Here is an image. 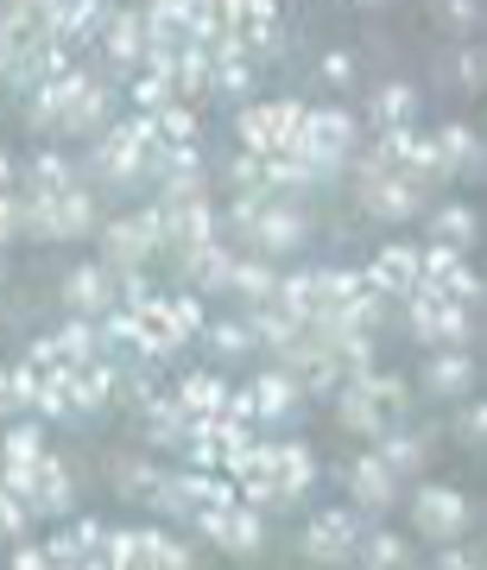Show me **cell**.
I'll list each match as a JSON object with an SVG mask.
<instances>
[{"label": "cell", "mask_w": 487, "mask_h": 570, "mask_svg": "<svg viewBox=\"0 0 487 570\" xmlns=\"http://www.w3.org/2000/svg\"><path fill=\"white\" fill-rule=\"evenodd\" d=\"M468 387H475V355H468V348H430L425 393H437V400H463Z\"/></svg>", "instance_id": "obj_20"}, {"label": "cell", "mask_w": 487, "mask_h": 570, "mask_svg": "<svg viewBox=\"0 0 487 570\" xmlns=\"http://www.w3.org/2000/svg\"><path fill=\"white\" fill-rule=\"evenodd\" d=\"M197 532H203L216 551H228V558H254V551L266 546V513L247 508V501H228V508L203 513V520H197Z\"/></svg>", "instance_id": "obj_10"}, {"label": "cell", "mask_w": 487, "mask_h": 570, "mask_svg": "<svg viewBox=\"0 0 487 570\" xmlns=\"http://www.w3.org/2000/svg\"><path fill=\"white\" fill-rule=\"evenodd\" d=\"M102 261L121 273V266H146L152 254H159V228H152V204L146 209H121V216H108L102 228Z\"/></svg>", "instance_id": "obj_8"}, {"label": "cell", "mask_w": 487, "mask_h": 570, "mask_svg": "<svg viewBox=\"0 0 487 570\" xmlns=\"http://www.w3.org/2000/svg\"><path fill=\"white\" fill-rule=\"evenodd\" d=\"M13 178H20V171H13V159H7V153H0V190H13Z\"/></svg>", "instance_id": "obj_53"}, {"label": "cell", "mask_w": 487, "mask_h": 570, "mask_svg": "<svg viewBox=\"0 0 487 570\" xmlns=\"http://www.w3.org/2000/svg\"><path fill=\"white\" fill-rule=\"evenodd\" d=\"M165 305H171V324H178L183 343H190V336L203 330V317H209V311H203V292H171Z\"/></svg>", "instance_id": "obj_41"}, {"label": "cell", "mask_w": 487, "mask_h": 570, "mask_svg": "<svg viewBox=\"0 0 487 570\" xmlns=\"http://www.w3.org/2000/svg\"><path fill=\"white\" fill-rule=\"evenodd\" d=\"M63 184H77V159H63V153H39V159L26 165V190H63Z\"/></svg>", "instance_id": "obj_39"}, {"label": "cell", "mask_w": 487, "mask_h": 570, "mask_svg": "<svg viewBox=\"0 0 487 570\" xmlns=\"http://www.w3.org/2000/svg\"><path fill=\"white\" fill-rule=\"evenodd\" d=\"M266 305H285L291 317H317L324 311V285H317V266H298V273H279V292L266 298Z\"/></svg>", "instance_id": "obj_27"}, {"label": "cell", "mask_w": 487, "mask_h": 570, "mask_svg": "<svg viewBox=\"0 0 487 570\" xmlns=\"http://www.w3.org/2000/svg\"><path fill=\"white\" fill-rule=\"evenodd\" d=\"M51 343H58L63 367H77V362H89V355H102V343H96V317H77V311H70V324H63V330H51Z\"/></svg>", "instance_id": "obj_32"}, {"label": "cell", "mask_w": 487, "mask_h": 570, "mask_svg": "<svg viewBox=\"0 0 487 570\" xmlns=\"http://www.w3.org/2000/svg\"><path fill=\"white\" fill-rule=\"evenodd\" d=\"M26 520H32V513H26V501L7 489V482H0V539H20Z\"/></svg>", "instance_id": "obj_43"}, {"label": "cell", "mask_w": 487, "mask_h": 570, "mask_svg": "<svg viewBox=\"0 0 487 570\" xmlns=\"http://www.w3.org/2000/svg\"><path fill=\"white\" fill-rule=\"evenodd\" d=\"M361 209L374 223H411V216L425 209V190H418L406 171H392V165L361 159Z\"/></svg>", "instance_id": "obj_5"}, {"label": "cell", "mask_w": 487, "mask_h": 570, "mask_svg": "<svg viewBox=\"0 0 487 570\" xmlns=\"http://www.w3.org/2000/svg\"><path fill=\"white\" fill-rule=\"evenodd\" d=\"M481 77H487V58L481 51H463V58H456V82H463V89H481Z\"/></svg>", "instance_id": "obj_51"}, {"label": "cell", "mask_w": 487, "mask_h": 570, "mask_svg": "<svg viewBox=\"0 0 487 570\" xmlns=\"http://www.w3.org/2000/svg\"><path fill=\"white\" fill-rule=\"evenodd\" d=\"M108 20V0H58V13H51V39L58 45H96V32H102Z\"/></svg>", "instance_id": "obj_19"}, {"label": "cell", "mask_w": 487, "mask_h": 570, "mask_svg": "<svg viewBox=\"0 0 487 570\" xmlns=\"http://www.w3.org/2000/svg\"><path fill=\"white\" fill-rule=\"evenodd\" d=\"M7 564H13V570H44V564H51V551L32 546V539L20 532V539H13V551H7Z\"/></svg>", "instance_id": "obj_49"}, {"label": "cell", "mask_w": 487, "mask_h": 570, "mask_svg": "<svg viewBox=\"0 0 487 570\" xmlns=\"http://www.w3.org/2000/svg\"><path fill=\"white\" fill-rule=\"evenodd\" d=\"M437 564H444V570L481 564V546H468V539H444V546H437Z\"/></svg>", "instance_id": "obj_47"}, {"label": "cell", "mask_w": 487, "mask_h": 570, "mask_svg": "<svg viewBox=\"0 0 487 570\" xmlns=\"http://www.w3.org/2000/svg\"><path fill=\"white\" fill-rule=\"evenodd\" d=\"M411 527H418V539H430V546H444V539H468V532H475V501H468L463 489L425 482V489L411 494Z\"/></svg>", "instance_id": "obj_3"}, {"label": "cell", "mask_w": 487, "mask_h": 570, "mask_svg": "<svg viewBox=\"0 0 487 570\" xmlns=\"http://www.w3.org/2000/svg\"><path fill=\"white\" fill-rule=\"evenodd\" d=\"M20 367H32V374H58L63 355H58V343H51V336H39V343H26V362Z\"/></svg>", "instance_id": "obj_45"}, {"label": "cell", "mask_w": 487, "mask_h": 570, "mask_svg": "<svg viewBox=\"0 0 487 570\" xmlns=\"http://www.w3.org/2000/svg\"><path fill=\"white\" fill-rule=\"evenodd\" d=\"M317 77H324L329 89H348V82H355V58H348V51H329V58L317 63Z\"/></svg>", "instance_id": "obj_48"}, {"label": "cell", "mask_w": 487, "mask_h": 570, "mask_svg": "<svg viewBox=\"0 0 487 570\" xmlns=\"http://www.w3.org/2000/svg\"><path fill=\"white\" fill-rule=\"evenodd\" d=\"M444 26L449 32H475L481 26V0H444Z\"/></svg>", "instance_id": "obj_46"}, {"label": "cell", "mask_w": 487, "mask_h": 570, "mask_svg": "<svg viewBox=\"0 0 487 570\" xmlns=\"http://www.w3.org/2000/svg\"><path fill=\"white\" fill-rule=\"evenodd\" d=\"M254 412H260V425H285V419H291V412H298V400H305V393H298V381H291V374H285V367H272V374H254Z\"/></svg>", "instance_id": "obj_23"}, {"label": "cell", "mask_w": 487, "mask_h": 570, "mask_svg": "<svg viewBox=\"0 0 487 570\" xmlns=\"http://www.w3.org/2000/svg\"><path fill=\"white\" fill-rule=\"evenodd\" d=\"M367 292H380V298H406L411 285H418V247L411 242H386L374 254V266H361Z\"/></svg>", "instance_id": "obj_16"}, {"label": "cell", "mask_w": 487, "mask_h": 570, "mask_svg": "<svg viewBox=\"0 0 487 570\" xmlns=\"http://www.w3.org/2000/svg\"><path fill=\"white\" fill-rule=\"evenodd\" d=\"M374 456H380L386 469H392V475H399V482H406V475H418V469L430 463V438L425 431H406V425H386L380 438H374Z\"/></svg>", "instance_id": "obj_22"}, {"label": "cell", "mask_w": 487, "mask_h": 570, "mask_svg": "<svg viewBox=\"0 0 487 570\" xmlns=\"http://www.w3.org/2000/svg\"><path fill=\"white\" fill-rule=\"evenodd\" d=\"M449 425H456V444H468V450L487 444V406H463Z\"/></svg>", "instance_id": "obj_44"}, {"label": "cell", "mask_w": 487, "mask_h": 570, "mask_svg": "<svg viewBox=\"0 0 487 570\" xmlns=\"http://www.w3.org/2000/svg\"><path fill=\"white\" fill-rule=\"evenodd\" d=\"M70 546H77V564H108V527L102 520H77V527H70Z\"/></svg>", "instance_id": "obj_40"}, {"label": "cell", "mask_w": 487, "mask_h": 570, "mask_svg": "<svg viewBox=\"0 0 487 570\" xmlns=\"http://www.w3.org/2000/svg\"><path fill=\"white\" fill-rule=\"evenodd\" d=\"M342 482H348V501H355V508H361L367 520H380L386 508H399V475H392V469H386L380 456H374V450L348 463Z\"/></svg>", "instance_id": "obj_13"}, {"label": "cell", "mask_w": 487, "mask_h": 570, "mask_svg": "<svg viewBox=\"0 0 487 570\" xmlns=\"http://www.w3.org/2000/svg\"><path fill=\"white\" fill-rule=\"evenodd\" d=\"M39 456H44V425L20 412V425H7V438H0V463H39Z\"/></svg>", "instance_id": "obj_34"}, {"label": "cell", "mask_w": 487, "mask_h": 570, "mask_svg": "<svg viewBox=\"0 0 487 570\" xmlns=\"http://www.w3.org/2000/svg\"><path fill=\"white\" fill-rule=\"evenodd\" d=\"M272 475H279V489L291 494V508H298V501L317 489L324 463H317V450H310L305 438H285V444H272Z\"/></svg>", "instance_id": "obj_17"}, {"label": "cell", "mask_w": 487, "mask_h": 570, "mask_svg": "<svg viewBox=\"0 0 487 570\" xmlns=\"http://www.w3.org/2000/svg\"><path fill=\"white\" fill-rule=\"evenodd\" d=\"M406 317H411V336L425 348H468V336H475V311L449 305L444 292H430V285L406 292Z\"/></svg>", "instance_id": "obj_2"}, {"label": "cell", "mask_w": 487, "mask_h": 570, "mask_svg": "<svg viewBox=\"0 0 487 570\" xmlns=\"http://www.w3.org/2000/svg\"><path fill=\"white\" fill-rule=\"evenodd\" d=\"M247 330H254V348L285 355V348L305 336V317H291L285 305H254V311H247Z\"/></svg>", "instance_id": "obj_25"}, {"label": "cell", "mask_w": 487, "mask_h": 570, "mask_svg": "<svg viewBox=\"0 0 487 570\" xmlns=\"http://www.w3.org/2000/svg\"><path fill=\"white\" fill-rule=\"evenodd\" d=\"M355 558H361V564H374V570H399V564H411V546H406V539H392V532L367 527L361 546H355Z\"/></svg>", "instance_id": "obj_36"}, {"label": "cell", "mask_w": 487, "mask_h": 570, "mask_svg": "<svg viewBox=\"0 0 487 570\" xmlns=\"http://www.w3.org/2000/svg\"><path fill=\"white\" fill-rule=\"evenodd\" d=\"M152 140L159 146H190L197 140V108L190 102H165L159 115H152Z\"/></svg>", "instance_id": "obj_37"}, {"label": "cell", "mask_w": 487, "mask_h": 570, "mask_svg": "<svg viewBox=\"0 0 487 570\" xmlns=\"http://www.w3.org/2000/svg\"><path fill=\"white\" fill-rule=\"evenodd\" d=\"M361 7H380V0H361Z\"/></svg>", "instance_id": "obj_54"}, {"label": "cell", "mask_w": 487, "mask_h": 570, "mask_svg": "<svg viewBox=\"0 0 487 570\" xmlns=\"http://www.w3.org/2000/svg\"><path fill=\"white\" fill-rule=\"evenodd\" d=\"M108 564H127V570H152V564H197V551L171 539L159 527H108Z\"/></svg>", "instance_id": "obj_6"}, {"label": "cell", "mask_w": 487, "mask_h": 570, "mask_svg": "<svg viewBox=\"0 0 487 570\" xmlns=\"http://www.w3.org/2000/svg\"><path fill=\"white\" fill-rule=\"evenodd\" d=\"M228 178H235V190H272V171H266V153H235V165H228Z\"/></svg>", "instance_id": "obj_42"}, {"label": "cell", "mask_w": 487, "mask_h": 570, "mask_svg": "<svg viewBox=\"0 0 487 570\" xmlns=\"http://www.w3.org/2000/svg\"><path fill=\"white\" fill-rule=\"evenodd\" d=\"M228 292H235V298H247V311H254V305H266V298L279 292V261H266V254H235Z\"/></svg>", "instance_id": "obj_24"}, {"label": "cell", "mask_w": 487, "mask_h": 570, "mask_svg": "<svg viewBox=\"0 0 487 570\" xmlns=\"http://www.w3.org/2000/svg\"><path fill=\"white\" fill-rule=\"evenodd\" d=\"M51 13H58V0H0V20H7V32H20V39L51 32Z\"/></svg>", "instance_id": "obj_31"}, {"label": "cell", "mask_w": 487, "mask_h": 570, "mask_svg": "<svg viewBox=\"0 0 487 570\" xmlns=\"http://www.w3.org/2000/svg\"><path fill=\"white\" fill-rule=\"evenodd\" d=\"M20 235V190H0V247Z\"/></svg>", "instance_id": "obj_50"}, {"label": "cell", "mask_w": 487, "mask_h": 570, "mask_svg": "<svg viewBox=\"0 0 487 570\" xmlns=\"http://www.w3.org/2000/svg\"><path fill=\"white\" fill-rule=\"evenodd\" d=\"M367 115H374V127H411L418 121V89L411 82H380Z\"/></svg>", "instance_id": "obj_29"}, {"label": "cell", "mask_w": 487, "mask_h": 570, "mask_svg": "<svg viewBox=\"0 0 487 570\" xmlns=\"http://www.w3.org/2000/svg\"><path fill=\"white\" fill-rule=\"evenodd\" d=\"M63 305L77 311V317H102L115 305V266L108 261H82L63 273Z\"/></svg>", "instance_id": "obj_15"}, {"label": "cell", "mask_w": 487, "mask_h": 570, "mask_svg": "<svg viewBox=\"0 0 487 570\" xmlns=\"http://www.w3.org/2000/svg\"><path fill=\"white\" fill-rule=\"evenodd\" d=\"M159 475H165L159 463H140V456H133V463L115 469V494H121V501H140V508H152V494H159Z\"/></svg>", "instance_id": "obj_35"}, {"label": "cell", "mask_w": 487, "mask_h": 570, "mask_svg": "<svg viewBox=\"0 0 487 570\" xmlns=\"http://www.w3.org/2000/svg\"><path fill=\"white\" fill-rule=\"evenodd\" d=\"M361 532H367V513L361 508H324V513H310L305 558H317V564H355Z\"/></svg>", "instance_id": "obj_7"}, {"label": "cell", "mask_w": 487, "mask_h": 570, "mask_svg": "<svg viewBox=\"0 0 487 570\" xmlns=\"http://www.w3.org/2000/svg\"><path fill=\"white\" fill-rule=\"evenodd\" d=\"M291 140L305 146L310 159H324L329 171H342L355 159V140H361V121L348 115V108H305L298 115V134Z\"/></svg>", "instance_id": "obj_4"}, {"label": "cell", "mask_w": 487, "mask_h": 570, "mask_svg": "<svg viewBox=\"0 0 487 570\" xmlns=\"http://www.w3.org/2000/svg\"><path fill=\"white\" fill-rule=\"evenodd\" d=\"M178 273L190 279V292H228V273H235V247L222 235H203L197 247L178 254Z\"/></svg>", "instance_id": "obj_14"}, {"label": "cell", "mask_w": 487, "mask_h": 570, "mask_svg": "<svg viewBox=\"0 0 487 570\" xmlns=\"http://www.w3.org/2000/svg\"><path fill=\"white\" fill-rule=\"evenodd\" d=\"M475 228H481V223H475V209H468V204H444L437 216H430V242H449V247H463V254H468Z\"/></svg>", "instance_id": "obj_38"}, {"label": "cell", "mask_w": 487, "mask_h": 570, "mask_svg": "<svg viewBox=\"0 0 487 570\" xmlns=\"http://www.w3.org/2000/svg\"><path fill=\"white\" fill-rule=\"evenodd\" d=\"M171 400H178L183 419H216L222 400H228V381L222 374H183L178 387H171Z\"/></svg>", "instance_id": "obj_26"}, {"label": "cell", "mask_w": 487, "mask_h": 570, "mask_svg": "<svg viewBox=\"0 0 487 570\" xmlns=\"http://www.w3.org/2000/svg\"><path fill=\"white\" fill-rule=\"evenodd\" d=\"M96 45H102L108 70H121V77H127V70H140L146 45H152V20H146V7H108Z\"/></svg>", "instance_id": "obj_9"}, {"label": "cell", "mask_w": 487, "mask_h": 570, "mask_svg": "<svg viewBox=\"0 0 487 570\" xmlns=\"http://www.w3.org/2000/svg\"><path fill=\"white\" fill-rule=\"evenodd\" d=\"M367 393H374V406L386 412V425H406V412H411V387L399 381V374H386V367H367L361 374Z\"/></svg>", "instance_id": "obj_30"}, {"label": "cell", "mask_w": 487, "mask_h": 570, "mask_svg": "<svg viewBox=\"0 0 487 570\" xmlns=\"http://www.w3.org/2000/svg\"><path fill=\"white\" fill-rule=\"evenodd\" d=\"M437 165H444V178H481V140H475V127L449 121L437 140H430Z\"/></svg>", "instance_id": "obj_21"}, {"label": "cell", "mask_w": 487, "mask_h": 570, "mask_svg": "<svg viewBox=\"0 0 487 570\" xmlns=\"http://www.w3.org/2000/svg\"><path fill=\"white\" fill-rule=\"evenodd\" d=\"M102 228L96 190L89 184H63V190H26L20 197V235L32 242H82Z\"/></svg>", "instance_id": "obj_1"}, {"label": "cell", "mask_w": 487, "mask_h": 570, "mask_svg": "<svg viewBox=\"0 0 487 570\" xmlns=\"http://www.w3.org/2000/svg\"><path fill=\"white\" fill-rule=\"evenodd\" d=\"M298 115H305V102H291V96H279V102H247L235 134H241L247 153H279L298 134Z\"/></svg>", "instance_id": "obj_11"}, {"label": "cell", "mask_w": 487, "mask_h": 570, "mask_svg": "<svg viewBox=\"0 0 487 570\" xmlns=\"http://www.w3.org/2000/svg\"><path fill=\"white\" fill-rule=\"evenodd\" d=\"M121 82H127V108H140V115H159L165 102H178V89H171V77H165L159 63H140Z\"/></svg>", "instance_id": "obj_28"}, {"label": "cell", "mask_w": 487, "mask_h": 570, "mask_svg": "<svg viewBox=\"0 0 487 570\" xmlns=\"http://www.w3.org/2000/svg\"><path fill=\"white\" fill-rule=\"evenodd\" d=\"M222 20H247V13H279V0H216Z\"/></svg>", "instance_id": "obj_52"}, {"label": "cell", "mask_w": 487, "mask_h": 570, "mask_svg": "<svg viewBox=\"0 0 487 570\" xmlns=\"http://www.w3.org/2000/svg\"><path fill=\"white\" fill-rule=\"evenodd\" d=\"M70 508H77V475H70V463H63V456H51V450H44L39 463H32L26 513H32V520H63Z\"/></svg>", "instance_id": "obj_12"}, {"label": "cell", "mask_w": 487, "mask_h": 570, "mask_svg": "<svg viewBox=\"0 0 487 570\" xmlns=\"http://www.w3.org/2000/svg\"><path fill=\"white\" fill-rule=\"evenodd\" d=\"M197 336H203L216 355H228V362L254 348V330H247V317H203V330H197Z\"/></svg>", "instance_id": "obj_33"}, {"label": "cell", "mask_w": 487, "mask_h": 570, "mask_svg": "<svg viewBox=\"0 0 487 570\" xmlns=\"http://www.w3.org/2000/svg\"><path fill=\"white\" fill-rule=\"evenodd\" d=\"M329 400H336V425H342V431H355V438H380V431H386V412L374 406V393H367L361 374H355V381H342Z\"/></svg>", "instance_id": "obj_18"}]
</instances>
